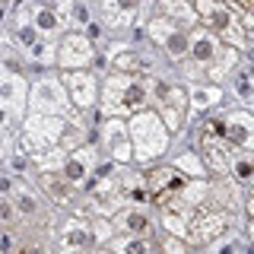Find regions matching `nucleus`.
Wrapping results in <instances>:
<instances>
[{"label": "nucleus", "mask_w": 254, "mask_h": 254, "mask_svg": "<svg viewBox=\"0 0 254 254\" xmlns=\"http://www.w3.org/2000/svg\"><path fill=\"white\" fill-rule=\"evenodd\" d=\"M210 54H213V45L210 42H200V45H197V58H210Z\"/></svg>", "instance_id": "f03ea898"}, {"label": "nucleus", "mask_w": 254, "mask_h": 254, "mask_svg": "<svg viewBox=\"0 0 254 254\" xmlns=\"http://www.w3.org/2000/svg\"><path fill=\"white\" fill-rule=\"evenodd\" d=\"M45 188H48V194H51V197H58V200H67V190H64V188L58 185V181H51V178H48V181H45Z\"/></svg>", "instance_id": "f257e3e1"}, {"label": "nucleus", "mask_w": 254, "mask_h": 254, "mask_svg": "<svg viewBox=\"0 0 254 254\" xmlns=\"http://www.w3.org/2000/svg\"><path fill=\"white\" fill-rule=\"evenodd\" d=\"M127 254H143V245H130V248H127Z\"/></svg>", "instance_id": "20e7f679"}, {"label": "nucleus", "mask_w": 254, "mask_h": 254, "mask_svg": "<svg viewBox=\"0 0 254 254\" xmlns=\"http://www.w3.org/2000/svg\"><path fill=\"white\" fill-rule=\"evenodd\" d=\"M19 203H22V210H26V213H32V210H35V203H32V200H26V197H22Z\"/></svg>", "instance_id": "7ed1b4c3"}]
</instances>
